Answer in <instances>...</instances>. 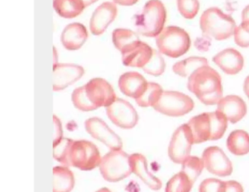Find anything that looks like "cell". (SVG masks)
<instances>
[{
	"label": "cell",
	"mask_w": 249,
	"mask_h": 192,
	"mask_svg": "<svg viewBox=\"0 0 249 192\" xmlns=\"http://www.w3.org/2000/svg\"><path fill=\"white\" fill-rule=\"evenodd\" d=\"M187 88L205 105H215L223 98L221 76L209 65L199 68L189 77Z\"/></svg>",
	"instance_id": "1"
},
{
	"label": "cell",
	"mask_w": 249,
	"mask_h": 192,
	"mask_svg": "<svg viewBox=\"0 0 249 192\" xmlns=\"http://www.w3.org/2000/svg\"><path fill=\"white\" fill-rule=\"evenodd\" d=\"M136 33L130 30L117 29L113 33V43L122 54L130 52L141 43Z\"/></svg>",
	"instance_id": "22"
},
{
	"label": "cell",
	"mask_w": 249,
	"mask_h": 192,
	"mask_svg": "<svg viewBox=\"0 0 249 192\" xmlns=\"http://www.w3.org/2000/svg\"><path fill=\"white\" fill-rule=\"evenodd\" d=\"M199 27L205 35L222 41L234 35L236 24L230 16L224 14L219 8H211L201 16Z\"/></svg>",
	"instance_id": "3"
},
{
	"label": "cell",
	"mask_w": 249,
	"mask_h": 192,
	"mask_svg": "<svg viewBox=\"0 0 249 192\" xmlns=\"http://www.w3.org/2000/svg\"><path fill=\"white\" fill-rule=\"evenodd\" d=\"M100 151L90 141H73L69 154V166L83 171H89L100 166L101 162Z\"/></svg>",
	"instance_id": "7"
},
{
	"label": "cell",
	"mask_w": 249,
	"mask_h": 192,
	"mask_svg": "<svg viewBox=\"0 0 249 192\" xmlns=\"http://www.w3.org/2000/svg\"><path fill=\"white\" fill-rule=\"evenodd\" d=\"M97 1H98V0H81V2H83L85 8L90 6V5H92L93 3L97 2Z\"/></svg>",
	"instance_id": "40"
},
{
	"label": "cell",
	"mask_w": 249,
	"mask_h": 192,
	"mask_svg": "<svg viewBox=\"0 0 249 192\" xmlns=\"http://www.w3.org/2000/svg\"><path fill=\"white\" fill-rule=\"evenodd\" d=\"M193 137L187 123L179 126L172 136L168 148V156L176 164H182L190 157Z\"/></svg>",
	"instance_id": "9"
},
{
	"label": "cell",
	"mask_w": 249,
	"mask_h": 192,
	"mask_svg": "<svg viewBox=\"0 0 249 192\" xmlns=\"http://www.w3.org/2000/svg\"><path fill=\"white\" fill-rule=\"evenodd\" d=\"M165 67V62L160 52L153 49L152 56L149 62L142 68V70L148 75L158 77L164 73Z\"/></svg>",
	"instance_id": "31"
},
{
	"label": "cell",
	"mask_w": 249,
	"mask_h": 192,
	"mask_svg": "<svg viewBox=\"0 0 249 192\" xmlns=\"http://www.w3.org/2000/svg\"><path fill=\"white\" fill-rule=\"evenodd\" d=\"M234 43L241 48L249 47V22L242 21L234 33Z\"/></svg>",
	"instance_id": "33"
},
{
	"label": "cell",
	"mask_w": 249,
	"mask_h": 192,
	"mask_svg": "<svg viewBox=\"0 0 249 192\" xmlns=\"http://www.w3.org/2000/svg\"><path fill=\"white\" fill-rule=\"evenodd\" d=\"M85 129L93 138L104 143L111 151L121 150L123 147L120 137L101 119L94 117L87 119Z\"/></svg>",
	"instance_id": "12"
},
{
	"label": "cell",
	"mask_w": 249,
	"mask_h": 192,
	"mask_svg": "<svg viewBox=\"0 0 249 192\" xmlns=\"http://www.w3.org/2000/svg\"><path fill=\"white\" fill-rule=\"evenodd\" d=\"M147 82L143 76L137 72H128L123 74L119 78V87L124 95L136 100L141 95Z\"/></svg>",
	"instance_id": "20"
},
{
	"label": "cell",
	"mask_w": 249,
	"mask_h": 192,
	"mask_svg": "<svg viewBox=\"0 0 249 192\" xmlns=\"http://www.w3.org/2000/svg\"><path fill=\"white\" fill-rule=\"evenodd\" d=\"M181 164V171L189 177L193 183L200 175L205 167L202 158L194 156L188 157Z\"/></svg>",
	"instance_id": "29"
},
{
	"label": "cell",
	"mask_w": 249,
	"mask_h": 192,
	"mask_svg": "<svg viewBox=\"0 0 249 192\" xmlns=\"http://www.w3.org/2000/svg\"><path fill=\"white\" fill-rule=\"evenodd\" d=\"M153 49L146 43L141 42L137 47L122 55V62L125 66L143 68L152 56Z\"/></svg>",
	"instance_id": "21"
},
{
	"label": "cell",
	"mask_w": 249,
	"mask_h": 192,
	"mask_svg": "<svg viewBox=\"0 0 249 192\" xmlns=\"http://www.w3.org/2000/svg\"><path fill=\"white\" fill-rule=\"evenodd\" d=\"M99 167L103 178L110 183L121 181L132 173L129 156L122 150L107 153Z\"/></svg>",
	"instance_id": "6"
},
{
	"label": "cell",
	"mask_w": 249,
	"mask_h": 192,
	"mask_svg": "<svg viewBox=\"0 0 249 192\" xmlns=\"http://www.w3.org/2000/svg\"><path fill=\"white\" fill-rule=\"evenodd\" d=\"M132 173L141 179L145 185L154 191L161 189L162 183L158 177L154 176L148 170L147 159L141 154H133L129 156Z\"/></svg>",
	"instance_id": "18"
},
{
	"label": "cell",
	"mask_w": 249,
	"mask_h": 192,
	"mask_svg": "<svg viewBox=\"0 0 249 192\" xmlns=\"http://www.w3.org/2000/svg\"><path fill=\"white\" fill-rule=\"evenodd\" d=\"M88 38L87 29L80 23H72L65 27L62 32V45L69 51H76L81 49Z\"/></svg>",
	"instance_id": "19"
},
{
	"label": "cell",
	"mask_w": 249,
	"mask_h": 192,
	"mask_svg": "<svg viewBox=\"0 0 249 192\" xmlns=\"http://www.w3.org/2000/svg\"><path fill=\"white\" fill-rule=\"evenodd\" d=\"M202 161L206 170L219 177L231 175L232 164L222 149L217 146L207 148L202 154Z\"/></svg>",
	"instance_id": "13"
},
{
	"label": "cell",
	"mask_w": 249,
	"mask_h": 192,
	"mask_svg": "<svg viewBox=\"0 0 249 192\" xmlns=\"http://www.w3.org/2000/svg\"><path fill=\"white\" fill-rule=\"evenodd\" d=\"M156 43L160 53L176 59L187 53L190 49L191 39L183 29L169 26L157 36Z\"/></svg>",
	"instance_id": "5"
},
{
	"label": "cell",
	"mask_w": 249,
	"mask_h": 192,
	"mask_svg": "<svg viewBox=\"0 0 249 192\" xmlns=\"http://www.w3.org/2000/svg\"><path fill=\"white\" fill-rule=\"evenodd\" d=\"M117 15V7L113 2H103L94 11L90 20V30L94 35L103 34Z\"/></svg>",
	"instance_id": "15"
},
{
	"label": "cell",
	"mask_w": 249,
	"mask_h": 192,
	"mask_svg": "<svg viewBox=\"0 0 249 192\" xmlns=\"http://www.w3.org/2000/svg\"><path fill=\"white\" fill-rule=\"evenodd\" d=\"M216 110L221 113L228 122L236 123L246 116L247 107L243 99L238 96L228 95L218 102Z\"/></svg>",
	"instance_id": "16"
},
{
	"label": "cell",
	"mask_w": 249,
	"mask_h": 192,
	"mask_svg": "<svg viewBox=\"0 0 249 192\" xmlns=\"http://www.w3.org/2000/svg\"><path fill=\"white\" fill-rule=\"evenodd\" d=\"M53 122H54V132H53V144L59 142L62 139V128L60 121L56 117L53 116Z\"/></svg>",
	"instance_id": "35"
},
{
	"label": "cell",
	"mask_w": 249,
	"mask_h": 192,
	"mask_svg": "<svg viewBox=\"0 0 249 192\" xmlns=\"http://www.w3.org/2000/svg\"><path fill=\"white\" fill-rule=\"evenodd\" d=\"M138 33L148 37H157L164 30L167 12L160 0H149L142 13L135 17Z\"/></svg>",
	"instance_id": "4"
},
{
	"label": "cell",
	"mask_w": 249,
	"mask_h": 192,
	"mask_svg": "<svg viewBox=\"0 0 249 192\" xmlns=\"http://www.w3.org/2000/svg\"><path fill=\"white\" fill-rule=\"evenodd\" d=\"M53 172V192H71L75 186L73 173L67 167H55Z\"/></svg>",
	"instance_id": "23"
},
{
	"label": "cell",
	"mask_w": 249,
	"mask_h": 192,
	"mask_svg": "<svg viewBox=\"0 0 249 192\" xmlns=\"http://www.w3.org/2000/svg\"><path fill=\"white\" fill-rule=\"evenodd\" d=\"M195 107L189 96L178 91H163L158 101L153 106L154 110L171 117H180L188 114Z\"/></svg>",
	"instance_id": "8"
},
{
	"label": "cell",
	"mask_w": 249,
	"mask_h": 192,
	"mask_svg": "<svg viewBox=\"0 0 249 192\" xmlns=\"http://www.w3.org/2000/svg\"><path fill=\"white\" fill-rule=\"evenodd\" d=\"M96 192H111L110 190H109L107 188L104 187L102 188V189H99L98 191H97Z\"/></svg>",
	"instance_id": "41"
},
{
	"label": "cell",
	"mask_w": 249,
	"mask_h": 192,
	"mask_svg": "<svg viewBox=\"0 0 249 192\" xmlns=\"http://www.w3.org/2000/svg\"><path fill=\"white\" fill-rule=\"evenodd\" d=\"M243 90H244L245 94L247 96L248 98L249 99V75L245 80Z\"/></svg>",
	"instance_id": "39"
},
{
	"label": "cell",
	"mask_w": 249,
	"mask_h": 192,
	"mask_svg": "<svg viewBox=\"0 0 249 192\" xmlns=\"http://www.w3.org/2000/svg\"><path fill=\"white\" fill-rule=\"evenodd\" d=\"M241 18L242 21L249 22V5L246 6L242 11Z\"/></svg>",
	"instance_id": "38"
},
{
	"label": "cell",
	"mask_w": 249,
	"mask_h": 192,
	"mask_svg": "<svg viewBox=\"0 0 249 192\" xmlns=\"http://www.w3.org/2000/svg\"><path fill=\"white\" fill-rule=\"evenodd\" d=\"M73 141L68 138H62L59 142L53 144V157L65 167H69L70 150Z\"/></svg>",
	"instance_id": "30"
},
{
	"label": "cell",
	"mask_w": 249,
	"mask_h": 192,
	"mask_svg": "<svg viewBox=\"0 0 249 192\" xmlns=\"http://www.w3.org/2000/svg\"><path fill=\"white\" fill-rule=\"evenodd\" d=\"M84 68L74 64H56L53 65V89L62 91L78 81L84 75Z\"/></svg>",
	"instance_id": "14"
},
{
	"label": "cell",
	"mask_w": 249,
	"mask_h": 192,
	"mask_svg": "<svg viewBox=\"0 0 249 192\" xmlns=\"http://www.w3.org/2000/svg\"><path fill=\"white\" fill-rule=\"evenodd\" d=\"M162 92L161 86L156 83L149 82L147 84L143 92L135 100L137 104L141 107H153L158 101Z\"/></svg>",
	"instance_id": "27"
},
{
	"label": "cell",
	"mask_w": 249,
	"mask_h": 192,
	"mask_svg": "<svg viewBox=\"0 0 249 192\" xmlns=\"http://www.w3.org/2000/svg\"><path fill=\"white\" fill-rule=\"evenodd\" d=\"M225 182L216 178H207L199 185V192H224Z\"/></svg>",
	"instance_id": "34"
},
{
	"label": "cell",
	"mask_w": 249,
	"mask_h": 192,
	"mask_svg": "<svg viewBox=\"0 0 249 192\" xmlns=\"http://www.w3.org/2000/svg\"><path fill=\"white\" fill-rule=\"evenodd\" d=\"M193 184L189 177L180 171L167 182L165 192H191Z\"/></svg>",
	"instance_id": "28"
},
{
	"label": "cell",
	"mask_w": 249,
	"mask_h": 192,
	"mask_svg": "<svg viewBox=\"0 0 249 192\" xmlns=\"http://www.w3.org/2000/svg\"><path fill=\"white\" fill-rule=\"evenodd\" d=\"M227 119L219 112L204 113L194 116L188 122L196 144L218 140L224 136L227 128Z\"/></svg>",
	"instance_id": "2"
},
{
	"label": "cell",
	"mask_w": 249,
	"mask_h": 192,
	"mask_svg": "<svg viewBox=\"0 0 249 192\" xmlns=\"http://www.w3.org/2000/svg\"><path fill=\"white\" fill-rule=\"evenodd\" d=\"M85 94L93 110L110 105L117 99L110 84L103 78H94L84 86Z\"/></svg>",
	"instance_id": "10"
},
{
	"label": "cell",
	"mask_w": 249,
	"mask_h": 192,
	"mask_svg": "<svg viewBox=\"0 0 249 192\" xmlns=\"http://www.w3.org/2000/svg\"><path fill=\"white\" fill-rule=\"evenodd\" d=\"M177 8L183 18L192 19L199 12V2L198 0H177Z\"/></svg>",
	"instance_id": "32"
},
{
	"label": "cell",
	"mask_w": 249,
	"mask_h": 192,
	"mask_svg": "<svg viewBox=\"0 0 249 192\" xmlns=\"http://www.w3.org/2000/svg\"><path fill=\"white\" fill-rule=\"evenodd\" d=\"M213 62L227 75H237L243 70L244 59L241 53L234 49L221 51L213 57Z\"/></svg>",
	"instance_id": "17"
},
{
	"label": "cell",
	"mask_w": 249,
	"mask_h": 192,
	"mask_svg": "<svg viewBox=\"0 0 249 192\" xmlns=\"http://www.w3.org/2000/svg\"><path fill=\"white\" fill-rule=\"evenodd\" d=\"M224 192H243V188L238 182L229 180L225 182Z\"/></svg>",
	"instance_id": "36"
},
{
	"label": "cell",
	"mask_w": 249,
	"mask_h": 192,
	"mask_svg": "<svg viewBox=\"0 0 249 192\" xmlns=\"http://www.w3.org/2000/svg\"><path fill=\"white\" fill-rule=\"evenodd\" d=\"M115 3L119 4L124 6H132L138 2V0H113Z\"/></svg>",
	"instance_id": "37"
},
{
	"label": "cell",
	"mask_w": 249,
	"mask_h": 192,
	"mask_svg": "<svg viewBox=\"0 0 249 192\" xmlns=\"http://www.w3.org/2000/svg\"><path fill=\"white\" fill-rule=\"evenodd\" d=\"M53 8L62 18H73L84 11L85 6L81 0H53Z\"/></svg>",
	"instance_id": "25"
},
{
	"label": "cell",
	"mask_w": 249,
	"mask_h": 192,
	"mask_svg": "<svg viewBox=\"0 0 249 192\" xmlns=\"http://www.w3.org/2000/svg\"><path fill=\"white\" fill-rule=\"evenodd\" d=\"M204 66H208V61L205 58L192 56L175 64L173 70L176 75L186 78L190 76L196 70Z\"/></svg>",
	"instance_id": "26"
},
{
	"label": "cell",
	"mask_w": 249,
	"mask_h": 192,
	"mask_svg": "<svg viewBox=\"0 0 249 192\" xmlns=\"http://www.w3.org/2000/svg\"><path fill=\"white\" fill-rule=\"evenodd\" d=\"M106 113L110 122L122 129H132L139 120L135 107L129 102L120 98L106 107Z\"/></svg>",
	"instance_id": "11"
},
{
	"label": "cell",
	"mask_w": 249,
	"mask_h": 192,
	"mask_svg": "<svg viewBox=\"0 0 249 192\" xmlns=\"http://www.w3.org/2000/svg\"><path fill=\"white\" fill-rule=\"evenodd\" d=\"M229 151L236 156H243L249 153V135L243 130L233 131L227 138Z\"/></svg>",
	"instance_id": "24"
}]
</instances>
